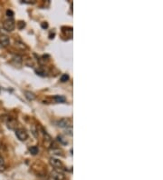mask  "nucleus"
I'll list each match as a JSON object with an SVG mask.
<instances>
[{
	"instance_id": "obj_15",
	"label": "nucleus",
	"mask_w": 163,
	"mask_h": 180,
	"mask_svg": "<svg viewBox=\"0 0 163 180\" xmlns=\"http://www.w3.org/2000/svg\"><path fill=\"white\" fill-rule=\"evenodd\" d=\"M52 153L54 155H61L62 154V150H60V149H54L52 151Z\"/></svg>"
},
{
	"instance_id": "obj_7",
	"label": "nucleus",
	"mask_w": 163,
	"mask_h": 180,
	"mask_svg": "<svg viewBox=\"0 0 163 180\" xmlns=\"http://www.w3.org/2000/svg\"><path fill=\"white\" fill-rule=\"evenodd\" d=\"M9 43H10V39H9V37L8 36H2L1 37H0V44L2 45V46H7V45H9Z\"/></svg>"
},
{
	"instance_id": "obj_1",
	"label": "nucleus",
	"mask_w": 163,
	"mask_h": 180,
	"mask_svg": "<svg viewBox=\"0 0 163 180\" xmlns=\"http://www.w3.org/2000/svg\"><path fill=\"white\" fill-rule=\"evenodd\" d=\"M3 27H4L5 30H6L8 32H12L15 27V23L13 19H7L5 21H4Z\"/></svg>"
},
{
	"instance_id": "obj_17",
	"label": "nucleus",
	"mask_w": 163,
	"mask_h": 180,
	"mask_svg": "<svg viewBox=\"0 0 163 180\" xmlns=\"http://www.w3.org/2000/svg\"><path fill=\"white\" fill-rule=\"evenodd\" d=\"M65 133L68 134V135H70V136H73V128H72V127H70L69 129L67 128V130H66Z\"/></svg>"
},
{
	"instance_id": "obj_14",
	"label": "nucleus",
	"mask_w": 163,
	"mask_h": 180,
	"mask_svg": "<svg viewBox=\"0 0 163 180\" xmlns=\"http://www.w3.org/2000/svg\"><path fill=\"white\" fill-rule=\"evenodd\" d=\"M24 26H25V23H24V21H19V22L17 23V27H18L19 29H23Z\"/></svg>"
},
{
	"instance_id": "obj_10",
	"label": "nucleus",
	"mask_w": 163,
	"mask_h": 180,
	"mask_svg": "<svg viewBox=\"0 0 163 180\" xmlns=\"http://www.w3.org/2000/svg\"><path fill=\"white\" fill-rule=\"evenodd\" d=\"M54 99L57 102V103H64L66 101V98L63 96H54Z\"/></svg>"
},
{
	"instance_id": "obj_5",
	"label": "nucleus",
	"mask_w": 163,
	"mask_h": 180,
	"mask_svg": "<svg viewBox=\"0 0 163 180\" xmlns=\"http://www.w3.org/2000/svg\"><path fill=\"white\" fill-rule=\"evenodd\" d=\"M51 175H52V178L55 180H63L64 178V174L61 173L60 171H57V170H54V171L51 173Z\"/></svg>"
},
{
	"instance_id": "obj_13",
	"label": "nucleus",
	"mask_w": 163,
	"mask_h": 180,
	"mask_svg": "<svg viewBox=\"0 0 163 180\" xmlns=\"http://www.w3.org/2000/svg\"><path fill=\"white\" fill-rule=\"evenodd\" d=\"M69 80V76L67 74H64L62 76H61V81L62 82H66Z\"/></svg>"
},
{
	"instance_id": "obj_4",
	"label": "nucleus",
	"mask_w": 163,
	"mask_h": 180,
	"mask_svg": "<svg viewBox=\"0 0 163 180\" xmlns=\"http://www.w3.org/2000/svg\"><path fill=\"white\" fill-rule=\"evenodd\" d=\"M50 164H51L54 168H62L64 167L63 163H62L59 159L54 158H50Z\"/></svg>"
},
{
	"instance_id": "obj_16",
	"label": "nucleus",
	"mask_w": 163,
	"mask_h": 180,
	"mask_svg": "<svg viewBox=\"0 0 163 180\" xmlns=\"http://www.w3.org/2000/svg\"><path fill=\"white\" fill-rule=\"evenodd\" d=\"M6 15H7V16H10V17H13V15H14V12H13L12 10L8 9V10H6Z\"/></svg>"
},
{
	"instance_id": "obj_12",
	"label": "nucleus",
	"mask_w": 163,
	"mask_h": 180,
	"mask_svg": "<svg viewBox=\"0 0 163 180\" xmlns=\"http://www.w3.org/2000/svg\"><path fill=\"white\" fill-rule=\"evenodd\" d=\"M5 169V163L4 158L0 156V171H4Z\"/></svg>"
},
{
	"instance_id": "obj_6",
	"label": "nucleus",
	"mask_w": 163,
	"mask_h": 180,
	"mask_svg": "<svg viewBox=\"0 0 163 180\" xmlns=\"http://www.w3.org/2000/svg\"><path fill=\"white\" fill-rule=\"evenodd\" d=\"M7 127L10 128V129H16V126H17V122L15 119L14 118H8L7 119Z\"/></svg>"
},
{
	"instance_id": "obj_8",
	"label": "nucleus",
	"mask_w": 163,
	"mask_h": 180,
	"mask_svg": "<svg viewBox=\"0 0 163 180\" xmlns=\"http://www.w3.org/2000/svg\"><path fill=\"white\" fill-rule=\"evenodd\" d=\"M24 96L30 101H33L36 98V96L33 92H30V91H24Z\"/></svg>"
},
{
	"instance_id": "obj_3",
	"label": "nucleus",
	"mask_w": 163,
	"mask_h": 180,
	"mask_svg": "<svg viewBox=\"0 0 163 180\" xmlns=\"http://www.w3.org/2000/svg\"><path fill=\"white\" fill-rule=\"evenodd\" d=\"M56 125H57V127H63V128L64 127H68L69 125H70V120L68 118H62V119H60L56 122Z\"/></svg>"
},
{
	"instance_id": "obj_2",
	"label": "nucleus",
	"mask_w": 163,
	"mask_h": 180,
	"mask_svg": "<svg viewBox=\"0 0 163 180\" xmlns=\"http://www.w3.org/2000/svg\"><path fill=\"white\" fill-rule=\"evenodd\" d=\"M15 135L17 137V138L20 140V141H25L28 138V134L27 132L23 129V128H17L15 129Z\"/></svg>"
},
{
	"instance_id": "obj_18",
	"label": "nucleus",
	"mask_w": 163,
	"mask_h": 180,
	"mask_svg": "<svg viewBox=\"0 0 163 180\" xmlns=\"http://www.w3.org/2000/svg\"><path fill=\"white\" fill-rule=\"evenodd\" d=\"M42 27H43L44 29H45V28H47V27H48V24H47L46 22H44V23L42 24Z\"/></svg>"
},
{
	"instance_id": "obj_11",
	"label": "nucleus",
	"mask_w": 163,
	"mask_h": 180,
	"mask_svg": "<svg viewBox=\"0 0 163 180\" xmlns=\"http://www.w3.org/2000/svg\"><path fill=\"white\" fill-rule=\"evenodd\" d=\"M29 152L32 154V155H37L39 150H38V148L37 147H31L29 148Z\"/></svg>"
},
{
	"instance_id": "obj_9",
	"label": "nucleus",
	"mask_w": 163,
	"mask_h": 180,
	"mask_svg": "<svg viewBox=\"0 0 163 180\" xmlns=\"http://www.w3.org/2000/svg\"><path fill=\"white\" fill-rule=\"evenodd\" d=\"M35 73L37 76H47V71H45L44 69L43 68H38V69H35Z\"/></svg>"
}]
</instances>
